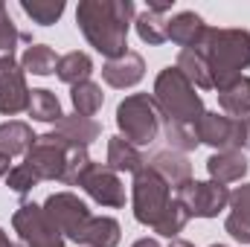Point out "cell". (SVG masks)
Masks as SVG:
<instances>
[{
	"label": "cell",
	"mask_w": 250,
	"mask_h": 247,
	"mask_svg": "<svg viewBox=\"0 0 250 247\" xmlns=\"http://www.w3.org/2000/svg\"><path fill=\"white\" fill-rule=\"evenodd\" d=\"M137 15L131 0H82L76 9V23L82 35L108 62L128 53V29Z\"/></svg>",
	"instance_id": "obj_1"
},
{
	"label": "cell",
	"mask_w": 250,
	"mask_h": 247,
	"mask_svg": "<svg viewBox=\"0 0 250 247\" xmlns=\"http://www.w3.org/2000/svg\"><path fill=\"white\" fill-rule=\"evenodd\" d=\"M212 73L215 90L227 87L250 67V32L248 29H212L207 26L201 44L195 47Z\"/></svg>",
	"instance_id": "obj_2"
},
{
	"label": "cell",
	"mask_w": 250,
	"mask_h": 247,
	"mask_svg": "<svg viewBox=\"0 0 250 247\" xmlns=\"http://www.w3.org/2000/svg\"><path fill=\"white\" fill-rule=\"evenodd\" d=\"M154 102L163 123L198 125V120L204 117V102L195 93V84L178 67L160 70V76L154 79Z\"/></svg>",
	"instance_id": "obj_3"
},
{
	"label": "cell",
	"mask_w": 250,
	"mask_h": 247,
	"mask_svg": "<svg viewBox=\"0 0 250 247\" xmlns=\"http://www.w3.org/2000/svg\"><path fill=\"white\" fill-rule=\"evenodd\" d=\"M117 125H120V137L131 145H151L160 134V111L154 96L148 93H131L117 105Z\"/></svg>",
	"instance_id": "obj_4"
},
{
	"label": "cell",
	"mask_w": 250,
	"mask_h": 247,
	"mask_svg": "<svg viewBox=\"0 0 250 247\" xmlns=\"http://www.w3.org/2000/svg\"><path fill=\"white\" fill-rule=\"evenodd\" d=\"M172 204V186L166 184L148 163L134 175L131 186V206H134V218L146 227H154L157 218L166 212V206Z\"/></svg>",
	"instance_id": "obj_5"
},
{
	"label": "cell",
	"mask_w": 250,
	"mask_h": 247,
	"mask_svg": "<svg viewBox=\"0 0 250 247\" xmlns=\"http://www.w3.org/2000/svg\"><path fill=\"white\" fill-rule=\"evenodd\" d=\"M175 201L189 212V218H215L221 209L230 206V192L215 181H187L175 189Z\"/></svg>",
	"instance_id": "obj_6"
},
{
	"label": "cell",
	"mask_w": 250,
	"mask_h": 247,
	"mask_svg": "<svg viewBox=\"0 0 250 247\" xmlns=\"http://www.w3.org/2000/svg\"><path fill=\"white\" fill-rule=\"evenodd\" d=\"M70 143L59 137L56 131L50 134H41L32 148L26 151V160L23 166L38 178V181H62L64 175V163H67V154H70Z\"/></svg>",
	"instance_id": "obj_7"
},
{
	"label": "cell",
	"mask_w": 250,
	"mask_h": 247,
	"mask_svg": "<svg viewBox=\"0 0 250 247\" xmlns=\"http://www.w3.org/2000/svg\"><path fill=\"white\" fill-rule=\"evenodd\" d=\"M44 212L62 230L64 239H73L76 245H82V236H84V230H87V224L93 218L90 209H87V204L79 195H73V192H56V195H50L44 201Z\"/></svg>",
	"instance_id": "obj_8"
},
{
	"label": "cell",
	"mask_w": 250,
	"mask_h": 247,
	"mask_svg": "<svg viewBox=\"0 0 250 247\" xmlns=\"http://www.w3.org/2000/svg\"><path fill=\"white\" fill-rule=\"evenodd\" d=\"M12 227L26 247H64L62 230L47 218L44 206L38 204H21L12 215Z\"/></svg>",
	"instance_id": "obj_9"
},
{
	"label": "cell",
	"mask_w": 250,
	"mask_h": 247,
	"mask_svg": "<svg viewBox=\"0 0 250 247\" xmlns=\"http://www.w3.org/2000/svg\"><path fill=\"white\" fill-rule=\"evenodd\" d=\"M29 108V87L23 79V67L15 56H0V114L15 117Z\"/></svg>",
	"instance_id": "obj_10"
},
{
	"label": "cell",
	"mask_w": 250,
	"mask_h": 247,
	"mask_svg": "<svg viewBox=\"0 0 250 247\" xmlns=\"http://www.w3.org/2000/svg\"><path fill=\"white\" fill-rule=\"evenodd\" d=\"M198 140L212 145L215 151H239V120L218 114V111H204V117L195 125Z\"/></svg>",
	"instance_id": "obj_11"
},
{
	"label": "cell",
	"mask_w": 250,
	"mask_h": 247,
	"mask_svg": "<svg viewBox=\"0 0 250 247\" xmlns=\"http://www.w3.org/2000/svg\"><path fill=\"white\" fill-rule=\"evenodd\" d=\"M82 189L102 206H111V209H120L125 206V186L120 181V175L102 163H93L90 172L84 175L82 181Z\"/></svg>",
	"instance_id": "obj_12"
},
{
	"label": "cell",
	"mask_w": 250,
	"mask_h": 247,
	"mask_svg": "<svg viewBox=\"0 0 250 247\" xmlns=\"http://www.w3.org/2000/svg\"><path fill=\"white\" fill-rule=\"evenodd\" d=\"M143 76H146V62H143V56L134 53V50H128L120 59L105 62V67H102V79H105L111 87H120V90L134 87Z\"/></svg>",
	"instance_id": "obj_13"
},
{
	"label": "cell",
	"mask_w": 250,
	"mask_h": 247,
	"mask_svg": "<svg viewBox=\"0 0 250 247\" xmlns=\"http://www.w3.org/2000/svg\"><path fill=\"white\" fill-rule=\"evenodd\" d=\"M148 166L172 186V189H178V186H184L187 181H192V163H189L187 154H181V151H172V148L157 151L148 160Z\"/></svg>",
	"instance_id": "obj_14"
},
{
	"label": "cell",
	"mask_w": 250,
	"mask_h": 247,
	"mask_svg": "<svg viewBox=\"0 0 250 247\" xmlns=\"http://www.w3.org/2000/svg\"><path fill=\"white\" fill-rule=\"evenodd\" d=\"M230 215L224 221L227 233L242 242V245H250V184L239 186L236 192H230Z\"/></svg>",
	"instance_id": "obj_15"
},
{
	"label": "cell",
	"mask_w": 250,
	"mask_h": 247,
	"mask_svg": "<svg viewBox=\"0 0 250 247\" xmlns=\"http://www.w3.org/2000/svg\"><path fill=\"white\" fill-rule=\"evenodd\" d=\"M207 172H209V181H215V184L242 181L248 175V157H245V151H215L207 160Z\"/></svg>",
	"instance_id": "obj_16"
},
{
	"label": "cell",
	"mask_w": 250,
	"mask_h": 247,
	"mask_svg": "<svg viewBox=\"0 0 250 247\" xmlns=\"http://www.w3.org/2000/svg\"><path fill=\"white\" fill-rule=\"evenodd\" d=\"M204 32H207V23H204V18L195 15V12H178V15L169 21V41H175V44L184 47V50H195V47L201 44Z\"/></svg>",
	"instance_id": "obj_17"
},
{
	"label": "cell",
	"mask_w": 250,
	"mask_h": 247,
	"mask_svg": "<svg viewBox=\"0 0 250 247\" xmlns=\"http://www.w3.org/2000/svg\"><path fill=\"white\" fill-rule=\"evenodd\" d=\"M56 134L64 137L70 145H82V148H87V145L102 134V128H99L96 120H90V117L70 114V117H62V120L56 123Z\"/></svg>",
	"instance_id": "obj_18"
},
{
	"label": "cell",
	"mask_w": 250,
	"mask_h": 247,
	"mask_svg": "<svg viewBox=\"0 0 250 247\" xmlns=\"http://www.w3.org/2000/svg\"><path fill=\"white\" fill-rule=\"evenodd\" d=\"M218 105L227 117H250V76H239L227 87L218 90Z\"/></svg>",
	"instance_id": "obj_19"
},
{
	"label": "cell",
	"mask_w": 250,
	"mask_h": 247,
	"mask_svg": "<svg viewBox=\"0 0 250 247\" xmlns=\"http://www.w3.org/2000/svg\"><path fill=\"white\" fill-rule=\"evenodd\" d=\"M105 166L114 169V172H131V175H137L146 166V160H143V154H140L137 145L125 143L123 137H111L108 140V163Z\"/></svg>",
	"instance_id": "obj_20"
},
{
	"label": "cell",
	"mask_w": 250,
	"mask_h": 247,
	"mask_svg": "<svg viewBox=\"0 0 250 247\" xmlns=\"http://www.w3.org/2000/svg\"><path fill=\"white\" fill-rule=\"evenodd\" d=\"M38 137L32 134V128L26 123H18V120H9V123L0 125V151L15 157V154H26L32 148Z\"/></svg>",
	"instance_id": "obj_21"
},
{
	"label": "cell",
	"mask_w": 250,
	"mask_h": 247,
	"mask_svg": "<svg viewBox=\"0 0 250 247\" xmlns=\"http://www.w3.org/2000/svg\"><path fill=\"white\" fill-rule=\"evenodd\" d=\"M175 67L187 76L195 87H201V90H212V87H215L212 73H209V64H207V59H204L198 50H181Z\"/></svg>",
	"instance_id": "obj_22"
},
{
	"label": "cell",
	"mask_w": 250,
	"mask_h": 247,
	"mask_svg": "<svg viewBox=\"0 0 250 247\" xmlns=\"http://www.w3.org/2000/svg\"><path fill=\"white\" fill-rule=\"evenodd\" d=\"M120 221L117 218H108V215H99V218H90L84 236H82V245L84 247H117L120 245Z\"/></svg>",
	"instance_id": "obj_23"
},
{
	"label": "cell",
	"mask_w": 250,
	"mask_h": 247,
	"mask_svg": "<svg viewBox=\"0 0 250 247\" xmlns=\"http://www.w3.org/2000/svg\"><path fill=\"white\" fill-rule=\"evenodd\" d=\"M93 73V62H90V56L87 53H79V50H73V53H67L59 59V67H56V76L67 82V84H82V82H87V76Z\"/></svg>",
	"instance_id": "obj_24"
},
{
	"label": "cell",
	"mask_w": 250,
	"mask_h": 247,
	"mask_svg": "<svg viewBox=\"0 0 250 247\" xmlns=\"http://www.w3.org/2000/svg\"><path fill=\"white\" fill-rule=\"evenodd\" d=\"M21 67H23V73H32V76H50V73H56L59 59H56L53 47H47V44H29L23 50V56H21Z\"/></svg>",
	"instance_id": "obj_25"
},
{
	"label": "cell",
	"mask_w": 250,
	"mask_h": 247,
	"mask_svg": "<svg viewBox=\"0 0 250 247\" xmlns=\"http://www.w3.org/2000/svg\"><path fill=\"white\" fill-rule=\"evenodd\" d=\"M70 102H73L79 117H93V114H99V108L105 102V93H102V87L96 82L87 79V82H82V84H76L70 90Z\"/></svg>",
	"instance_id": "obj_26"
},
{
	"label": "cell",
	"mask_w": 250,
	"mask_h": 247,
	"mask_svg": "<svg viewBox=\"0 0 250 247\" xmlns=\"http://www.w3.org/2000/svg\"><path fill=\"white\" fill-rule=\"evenodd\" d=\"M134 26H137V35H140L146 44H151V47H160V44L169 41V21H166L160 12L146 9V12L137 18Z\"/></svg>",
	"instance_id": "obj_27"
},
{
	"label": "cell",
	"mask_w": 250,
	"mask_h": 247,
	"mask_svg": "<svg viewBox=\"0 0 250 247\" xmlns=\"http://www.w3.org/2000/svg\"><path fill=\"white\" fill-rule=\"evenodd\" d=\"M29 117L38 120V123H59L64 114H62V105H59V96L38 87V90H29Z\"/></svg>",
	"instance_id": "obj_28"
},
{
	"label": "cell",
	"mask_w": 250,
	"mask_h": 247,
	"mask_svg": "<svg viewBox=\"0 0 250 247\" xmlns=\"http://www.w3.org/2000/svg\"><path fill=\"white\" fill-rule=\"evenodd\" d=\"M90 166H93V160H90L87 148H82V145H73V148H70V154H67V163H64L62 184H64V186H82L84 175L90 172Z\"/></svg>",
	"instance_id": "obj_29"
},
{
	"label": "cell",
	"mask_w": 250,
	"mask_h": 247,
	"mask_svg": "<svg viewBox=\"0 0 250 247\" xmlns=\"http://www.w3.org/2000/svg\"><path fill=\"white\" fill-rule=\"evenodd\" d=\"M21 9L41 26L56 23L64 15V0H21Z\"/></svg>",
	"instance_id": "obj_30"
},
{
	"label": "cell",
	"mask_w": 250,
	"mask_h": 247,
	"mask_svg": "<svg viewBox=\"0 0 250 247\" xmlns=\"http://www.w3.org/2000/svg\"><path fill=\"white\" fill-rule=\"evenodd\" d=\"M163 131H166L169 148H172V151H181V154L198 148V143H201L195 125H189V123H163Z\"/></svg>",
	"instance_id": "obj_31"
},
{
	"label": "cell",
	"mask_w": 250,
	"mask_h": 247,
	"mask_svg": "<svg viewBox=\"0 0 250 247\" xmlns=\"http://www.w3.org/2000/svg\"><path fill=\"white\" fill-rule=\"evenodd\" d=\"M187 221H189V212L178 204V201H172V204L166 206V212L157 218L154 233H157V236H166V239H175V236L187 227Z\"/></svg>",
	"instance_id": "obj_32"
},
{
	"label": "cell",
	"mask_w": 250,
	"mask_h": 247,
	"mask_svg": "<svg viewBox=\"0 0 250 247\" xmlns=\"http://www.w3.org/2000/svg\"><path fill=\"white\" fill-rule=\"evenodd\" d=\"M18 41H29V35H21V32H18V26L12 23L6 6L0 3V56H15ZM29 44H32V41H29Z\"/></svg>",
	"instance_id": "obj_33"
},
{
	"label": "cell",
	"mask_w": 250,
	"mask_h": 247,
	"mask_svg": "<svg viewBox=\"0 0 250 247\" xmlns=\"http://www.w3.org/2000/svg\"><path fill=\"white\" fill-rule=\"evenodd\" d=\"M38 184H41V181H38V178H35V175L26 169V166H15V169L6 175V186H9L12 192H18V195H26V192H32Z\"/></svg>",
	"instance_id": "obj_34"
},
{
	"label": "cell",
	"mask_w": 250,
	"mask_h": 247,
	"mask_svg": "<svg viewBox=\"0 0 250 247\" xmlns=\"http://www.w3.org/2000/svg\"><path fill=\"white\" fill-rule=\"evenodd\" d=\"M239 151H250V117L239 120Z\"/></svg>",
	"instance_id": "obj_35"
},
{
	"label": "cell",
	"mask_w": 250,
	"mask_h": 247,
	"mask_svg": "<svg viewBox=\"0 0 250 247\" xmlns=\"http://www.w3.org/2000/svg\"><path fill=\"white\" fill-rule=\"evenodd\" d=\"M9 160H12V157H9V154H3V151H0V178H6V175H9V172H12V169H9Z\"/></svg>",
	"instance_id": "obj_36"
},
{
	"label": "cell",
	"mask_w": 250,
	"mask_h": 247,
	"mask_svg": "<svg viewBox=\"0 0 250 247\" xmlns=\"http://www.w3.org/2000/svg\"><path fill=\"white\" fill-rule=\"evenodd\" d=\"M131 247H160V245H157L154 239H140V242H134Z\"/></svg>",
	"instance_id": "obj_37"
},
{
	"label": "cell",
	"mask_w": 250,
	"mask_h": 247,
	"mask_svg": "<svg viewBox=\"0 0 250 247\" xmlns=\"http://www.w3.org/2000/svg\"><path fill=\"white\" fill-rule=\"evenodd\" d=\"M0 247H21V245H15V242H9V239H6V233L0 230Z\"/></svg>",
	"instance_id": "obj_38"
},
{
	"label": "cell",
	"mask_w": 250,
	"mask_h": 247,
	"mask_svg": "<svg viewBox=\"0 0 250 247\" xmlns=\"http://www.w3.org/2000/svg\"><path fill=\"white\" fill-rule=\"evenodd\" d=\"M169 247H195V245H189V242H184V239H172Z\"/></svg>",
	"instance_id": "obj_39"
},
{
	"label": "cell",
	"mask_w": 250,
	"mask_h": 247,
	"mask_svg": "<svg viewBox=\"0 0 250 247\" xmlns=\"http://www.w3.org/2000/svg\"><path fill=\"white\" fill-rule=\"evenodd\" d=\"M212 247H224V245H212Z\"/></svg>",
	"instance_id": "obj_40"
}]
</instances>
